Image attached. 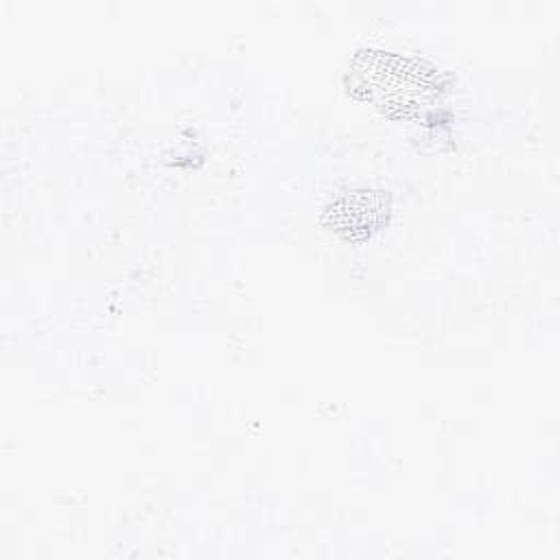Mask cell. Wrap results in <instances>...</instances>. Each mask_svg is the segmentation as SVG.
I'll return each mask as SVG.
<instances>
[{
  "instance_id": "obj_1",
  "label": "cell",
  "mask_w": 560,
  "mask_h": 560,
  "mask_svg": "<svg viewBox=\"0 0 560 560\" xmlns=\"http://www.w3.org/2000/svg\"><path fill=\"white\" fill-rule=\"evenodd\" d=\"M438 70L424 61L361 50L348 72V92L389 116H409L438 98Z\"/></svg>"
}]
</instances>
